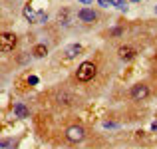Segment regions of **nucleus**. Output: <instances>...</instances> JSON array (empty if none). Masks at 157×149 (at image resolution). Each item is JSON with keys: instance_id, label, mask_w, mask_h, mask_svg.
I'll list each match as a JSON object with an SVG mask.
<instances>
[{"instance_id": "dca6fc26", "label": "nucleus", "mask_w": 157, "mask_h": 149, "mask_svg": "<svg viewBox=\"0 0 157 149\" xmlns=\"http://www.w3.org/2000/svg\"><path fill=\"white\" fill-rule=\"evenodd\" d=\"M80 2H82V4H90V2H92V0H80Z\"/></svg>"}, {"instance_id": "20e7f679", "label": "nucleus", "mask_w": 157, "mask_h": 149, "mask_svg": "<svg viewBox=\"0 0 157 149\" xmlns=\"http://www.w3.org/2000/svg\"><path fill=\"white\" fill-rule=\"evenodd\" d=\"M66 137H68V141L78 143V141H82V139L86 137V131H84L82 125H72V127L66 129Z\"/></svg>"}, {"instance_id": "0eeeda50", "label": "nucleus", "mask_w": 157, "mask_h": 149, "mask_svg": "<svg viewBox=\"0 0 157 149\" xmlns=\"http://www.w3.org/2000/svg\"><path fill=\"white\" fill-rule=\"evenodd\" d=\"M80 52H82V46H80V44H72V46H68V48L64 50V56L70 60V58H76Z\"/></svg>"}, {"instance_id": "7ed1b4c3", "label": "nucleus", "mask_w": 157, "mask_h": 149, "mask_svg": "<svg viewBox=\"0 0 157 149\" xmlns=\"http://www.w3.org/2000/svg\"><path fill=\"white\" fill-rule=\"evenodd\" d=\"M16 36L12 34V32H2L0 34V52H10V50H14L16 46Z\"/></svg>"}, {"instance_id": "2eb2a0df", "label": "nucleus", "mask_w": 157, "mask_h": 149, "mask_svg": "<svg viewBox=\"0 0 157 149\" xmlns=\"http://www.w3.org/2000/svg\"><path fill=\"white\" fill-rule=\"evenodd\" d=\"M151 129H153V131H157V121L153 123V125H151Z\"/></svg>"}, {"instance_id": "423d86ee", "label": "nucleus", "mask_w": 157, "mask_h": 149, "mask_svg": "<svg viewBox=\"0 0 157 149\" xmlns=\"http://www.w3.org/2000/svg\"><path fill=\"white\" fill-rule=\"evenodd\" d=\"M78 16H80V20H82V22H94V20L98 18V14L92 10V8H82Z\"/></svg>"}, {"instance_id": "1a4fd4ad", "label": "nucleus", "mask_w": 157, "mask_h": 149, "mask_svg": "<svg viewBox=\"0 0 157 149\" xmlns=\"http://www.w3.org/2000/svg\"><path fill=\"white\" fill-rule=\"evenodd\" d=\"M14 113H16V117H28V107L22 105V103H16L14 105Z\"/></svg>"}, {"instance_id": "ddd939ff", "label": "nucleus", "mask_w": 157, "mask_h": 149, "mask_svg": "<svg viewBox=\"0 0 157 149\" xmlns=\"http://www.w3.org/2000/svg\"><path fill=\"white\" fill-rule=\"evenodd\" d=\"M28 84H30V86H36V84H38V78H36V76H30V78H28Z\"/></svg>"}, {"instance_id": "f257e3e1", "label": "nucleus", "mask_w": 157, "mask_h": 149, "mask_svg": "<svg viewBox=\"0 0 157 149\" xmlns=\"http://www.w3.org/2000/svg\"><path fill=\"white\" fill-rule=\"evenodd\" d=\"M98 68L92 64V62H84V64H80V68H78V80L80 82H90L94 76H96Z\"/></svg>"}, {"instance_id": "4468645a", "label": "nucleus", "mask_w": 157, "mask_h": 149, "mask_svg": "<svg viewBox=\"0 0 157 149\" xmlns=\"http://www.w3.org/2000/svg\"><path fill=\"white\" fill-rule=\"evenodd\" d=\"M98 2H100V6H107V4H111L109 0H98Z\"/></svg>"}, {"instance_id": "f3484780", "label": "nucleus", "mask_w": 157, "mask_h": 149, "mask_svg": "<svg viewBox=\"0 0 157 149\" xmlns=\"http://www.w3.org/2000/svg\"><path fill=\"white\" fill-rule=\"evenodd\" d=\"M155 12H157V8H155Z\"/></svg>"}, {"instance_id": "f8f14e48", "label": "nucleus", "mask_w": 157, "mask_h": 149, "mask_svg": "<svg viewBox=\"0 0 157 149\" xmlns=\"http://www.w3.org/2000/svg\"><path fill=\"white\" fill-rule=\"evenodd\" d=\"M0 149H14V141H12V139H4V141H0Z\"/></svg>"}, {"instance_id": "f03ea898", "label": "nucleus", "mask_w": 157, "mask_h": 149, "mask_svg": "<svg viewBox=\"0 0 157 149\" xmlns=\"http://www.w3.org/2000/svg\"><path fill=\"white\" fill-rule=\"evenodd\" d=\"M24 16H26L30 22H34V24H44L48 20V14H46V12H44V10H32L30 4L24 8Z\"/></svg>"}, {"instance_id": "39448f33", "label": "nucleus", "mask_w": 157, "mask_h": 149, "mask_svg": "<svg viewBox=\"0 0 157 149\" xmlns=\"http://www.w3.org/2000/svg\"><path fill=\"white\" fill-rule=\"evenodd\" d=\"M147 96H149V90H147V86L143 84H137L131 88V97L135 99V101H141V99H145Z\"/></svg>"}, {"instance_id": "9d476101", "label": "nucleus", "mask_w": 157, "mask_h": 149, "mask_svg": "<svg viewBox=\"0 0 157 149\" xmlns=\"http://www.w3.org/2000/svg\"><path fill=\"white\" fill-rule=\"evenodd\" d=\"M32 54H34L36 58H44V56L48 54V48L44 46V44H38V46H36L34 50H32Z\"/></svg>"}, {"instance_id": "a211bd4d", "label": "nucleus", "mask_w": 157, "mask_h": 149, "mask_svg": "<svg viewBox=\"0 0 157 149\" xmlns=\"http://www.w3.org/2000/svg\"><path fill=\"white\" fill-rule=\"evenodd\" d=\"M133 2H135V0H133Z\"/></svg>"}, {"instance_id": "9b49d317", "label": "nucleus", "mask_w": 157, "mask_h": 149, "mask_svg": "<svg viewBox=\"0 0 157 149\" xmlns=\"http://www.w3.org/2000/svg\"><path fill=\"white\" fill-rule=\"evenodd\" d=\"M109 2L115 4L119 10H127V0H109Z\"/></svg>"}, {"instance_id": "6e6552de", "label": "nucleus", "mask_w": 157, "mask_h": 149, "mask_svg": "<svg viewBox=\"0 0 157 149\" xmlns=\"http://www.w3.org/2000/svg\"><path fill=\"white\" fill-rule=\"evenodd\" d=\"M119 58L121 60H131V58H135V50L129 46H121L119 48Z\"/></svg>"}]
</instances>
